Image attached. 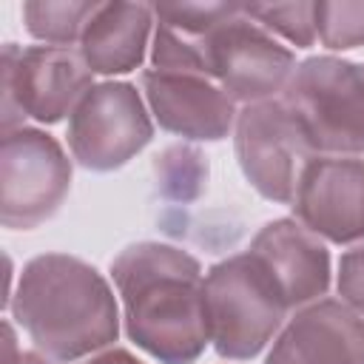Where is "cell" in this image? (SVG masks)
Returning <instances> with one entry per match:
<instances>
[{
	"mask_svg": "<svg viewBox=\"0 0 364 364\" xmlns=\"http://www.w3.org/2000/svg\"><path fill=\"white\" fill-rule=\"evenodd\" d=\"M111 276L122 299L128 338L159 364H193L210 344L202 264L165 242L128 245Z\"/></svg>",
	"mask_w": 364,
	"mask_h": 364,
	"instance_id": "6da1fadb",
	"label": "cell"
},
{
	"mask_svg": "<svg viewBox=\"0 0 364 364\" xmlns=\"http://www.w3.org/2000/svg\"><path fill=\"white\" fill-rule=\"evenodd\" d=\"M6 307L34 347L60 364L108 350L119 336L111 284L94 264L68 253L28 259Z\"/></svg>",
	"mask_w": 364,
	"mask_h": 364,
	"instance_id": "7a4b0ae2",
	"label": "cell"
},
{
	"mask_svg": "<svg viewBox=\"0 0 364 364\" xmlns=\"http://www.w3.org/2000/svg\"><path fill=\"white\" fill-rule=\"evenodd\" d=\"M282 102L316 156L364 154V63L307 57L296 65Z\"/></svg>",
	"mask_w": 364,
	"mask_h": 364,
	"instance_id": "3957f363",
	"label": "cell"
},
{
	"mask_svg": "<svg viewBox=\"0 0 364 364\" xmlns=\"http://www.w3.org/2000/svg\"><path fill=\"white\" fill-rule=\"evenodd\" d=\"M287 304L262 264L245 250L205 273V318L213 350L230 361L259 355L282 330Z\"/></svg>",
	"mask_w": 364,
	"mask_h": 364,
	"instance_id": "277c9868",
	"label": "cell"
},
{
	"mask_svg": "<svg viewBox=\"0 0 364 364\" xmlns=\"http://www.w3.org/2000/svg\"><path fill=\"white\" fill-rule=\"evenodd\" d=\"M3 134L23 128V117L43 125L60 122L94 88V71L82 54L65 46H3Z\"/></svg>",
	"mask_w": 364,
	"mask_h": 364,
	"instance_id": "5b68a950",
	"label": "cell"
},
{
	"mask_svg": "<svg viewBox=\"0 0 364 364\" xmlns=\"http://www.w3.org/2000/svg\"><path fill=\"white\" fill-rule=\"evenodd\" d=\"M71 188V159L40 128H14L0 139V222L31 230L51 219Z\"/></svg>",
	"mask_w": 364,
	"mask_h": 364,
	"instance_id": "8992f818",
	"label": "cell"
},
{
	"mask_svg": "<svg viewBox=\"0 0 364 364\" xmlns=\"http://www.w3.org/2000/svg\"><path fill=\"white\" fill-rule=\"evenodd\" d=\"M68 151L88 171H117L151 139V114L131 82H97L68 117Z\"/></svg>",
	"mask_w": 364,
	"mask_h": 364,
	"instance_id": "52a82bcc",
	"label": "cell"
},
{
	"mask_svg": "<svg viewBox=\"0 0 364 364\" xmlns=\"http://www.w3.org/2000/svg\"><path fill=\"white\" fill-rule=\"evenodd\" d=\"M236 159L245 179L270 202L293 205L299 176L316 156L282 100L245 105L236 114Z\"/></svg>",
	"mask_w": 364,
	"mask_h": 364,
	"instance_id": "ba28073f",
	"label": "cell"
},
{
	"mask_svg": "<svg viewBox=\"0 0 364 364\" xmlns=\"http://www.w3.org/2000/svg\"><path fill=\"white\" fill-rule=\"evenodd\" d=\"M208 43L210 77L219 80L233 102L253 105L273 100V94L287 88L296 71V54L245 11L213 28Z\"/></svg>",
	"mask_w": 364,
	"mask_h": 364,
	"instance_id": "9c48e42d",
	"label": "cell"
},
{
	"mask_svg": "<svg viewBox=\"0 0 364 364\" xmlns=\"http://www.w3.org/2000/svg\"><path fill=\"white\" fill-rule=\"evenodd\" d=\"M293 213L327 242L364 239V159L313 156L299 176Z\"/></svg>",
	"mask_w": 364,
	"mask_h": 364,
	"instance_id": "30bf717a",
	"label": "cell"
},
{
	"mask_svg": "<svg viewBox=\"0 0 364 364\" xmlns=\"http://www.w3.org/2000/svg\"><path fill=\"white\" fill-rule=\"evenodd\" d=\"M247 253L270 276L287 310L313 304L330 290V250L296 216L267 222L253 236Z\"/></svg>",
	"mask_w": 364,
	"mask_h": 364,
	"instance_id": "8fae6325",
	"label": "cell"
},
{
	"mask_svg": "<svg viewBox=\"0 0 364 364\" xmlns=\"http://www.w3.org/2000/svg\"><path fill=\"white\" fill-rule=\"evenodd\" d=\"M142 91L154 119L168 134L196 142H219L236 125L239 111L233 100L222 85H213L210 77L148 68L142 71Z\"/></svg>",
	"mask_w": 364,
	"mask_h": 364,
	"instance_id": "7c38bea8",
	"label": "cell"
},
{
	"mask_svg": "<svg viewBox=\"0 0 364 364\" xmlns=\"http://www.w3.org/2000/svg\"><path fill=\"white\" fill-rule=\"evenodd\" d=\"M264 364H364V316L341 299L304 304L279 330Z\"/></svg>",
	"mask_w": 364,
	"mask_h": 364,
	"instance_id": "4fadbf2b",
	"label": "cell"
},
{
	"mask_svg": "<svg viewBox=\"0 0 364 364\" xmlns=\"http://www.w3.org/2000/svg\"><path fill=\"white\" fill-rule=\"evenodd\" d=\"M154 6L145 3H100L80 37V54L94 74H128L142 65Z\"/></svg>",
	"mask_w": 364,
	"mask_h": 364,
	"instance_id": "5bb4252c",
	"label": "cell"
},
{
	"mask_svg": "<svg viewBox=\"0 0 364 364\" xmlns=\"http://www.w3.org/2000/svg\"><path fill=\"white\" fill-rule=\"evenodd\" d=\"M100 9L97 0H34L23 3V20L31 37L43 40L46 46H65L71 48L80 43L88 20Z\"/></svg>",
	"mask_w": 364,
	"mask_h": 364,
	"instance_id": "9a60e30c",
	"label": "cell"
},
{
	"mask_svg": "<svg viewBox=\"0 0 364 364\" xmlns=\"http://www.w3.org/2000/svg\"><path fill=\"white\" fill-rule=\"evenodd\" d=\"M242 11L296 48H310L316 43V3H250L242 6Z\"/></svg>",
	"mask_w": 364,
	"mask_h": 364,
	"instance_id": "2e32d148",
	"label": "cell"
},
{
	"mask_svg": "<svg viewBox=\"0 0 364 364\" xmlns=\"http://www.w3.org/2000/svg\"><path fill=\"white\" fill-rule=\"evenodd\" d=\"M316 37L330 51L364 46V3L321 0L316 3Z\"/></svg>",
	"mask_w": 364,
	"mask_h": 364,
	"instance_id": "e0dca14e",
	"label": "cell"
},
{
	"mask_svg": "<svg viewBox=\"0 0 364 364\" xmlns=\"http://www.w3.org/2000/svg\"><path fill=\"white\" fill-rule=\"evenodd\" d=\"M242 11L239 3H159L154 6V17L182 34L208 37L225 20Z\"/></svg>",
	"mask_w": 364,
	"mask_h": 364,
	"instance_id": "ac0fdd59",
	"label": "cell"
},
{
	"mask_svg": "<svg viewBox=\"0 0 364 364\" xmlns=\"http://www.w3.org/2000/svg\"><path fill=\"white\" fill-rule=\"evenodd\" d=\"M336 290L347 307L364 316V245H355L341 256Z\"/></svg>",
	"mask_w": 364,
	"mask_h": 364,
	"instance_id": "d6986e66",
	"label": "cell"
},
{
	"mask_svg": "<svg viewBox=\"0 0 364 364\" xmlns=\"http://www.w3.org/2000/svg\"><path fill=\"white\" fill-rule=\"evenodd\" d=\"M85 364H142L134 353L122 350V347H111V350H102L97 355H91Z\"/></svg>",
	"mask_w": 364,
	"mask_h": 364,
	"instance_id": "ffe728a7",
	"label": "cell"
},
{
	"mask_svg": "<svg viewBox=\"0 0 364 364\" xmlns=\"http://www.w3.org/2000/svg\"><path fill=\"white\" fill-rule=\"evenodd\" d=\"M17 364H51V358H48V355H43L40 350H23Z\"/></svg>",
	"mask_w": 364,
	"mask_h": 364,
	"instance_id": "44dd1931",
	"label": "cell"
}]
</instances>
